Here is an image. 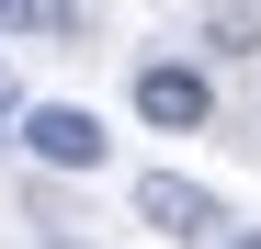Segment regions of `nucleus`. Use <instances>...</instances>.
I'll list each match as a JSON object with an SVG mask.
<instances>
[{
  "mask_svg": "<svg viewBox=\"0 0 261 249\" xmlns=\"http://www.w3.org/2000/svg\"><path fill=\"white\" fill-rule=\"evenodd\" d=\"M137 113L159 124V136H204V124H216V79L193 57H148L137 68Z\"/></svg>",
  "mask_w": 261,
  "mask_h": 249,
  "instance_id": "nucleus-1",
  "label": "nucleus"
},
{
  "mask_svg": "<svg viewBox=\"0 0 261 249\" xmlns=\"http://www.w3.org/2000/svg\"><path fill=\"white\" fill-rule=\"evenodd\" d=\"M23 147L46 159V170H102V113H80V102H23Z\"/></svg>",
  "mask_w": 261,
  "mask_h": 249,
  "instance_id": "nucleus-2",
  "label": "nucleus"
},
{
  "mask_svg": "<svg viewBox=\"0 0 261 249\" xmlns=\"http://www.w3.org/2000/svg\"><path fill=\"white\" fill-rule=\"evenodd\" d=\"M137 215H148L159 238H216V227H227V204H216L204 181H182V170H148V181H137Z\"/></svg>",
  "mask_w": 261,
  "mask_h": 249,
  "instance_id": "nucleus-3",
  "label": "nucleus"
},
{
  "mask_svg": "<svg viewBox=\"0 0 261 249\" xmlns=\"http://www.w3.org/2000/svg\"><path fill=\"white\" fill-rule=\"evenodd\" d=\"M193 34H204V57H261V0H204Z\"/></svg>",
  "mask_w": 261,
  "mask_h": 249,
  "instance_id": "nucleus-4",
  "label": "nucleus"
},
{
  "mask_svg": "<svg viewBox=\"0 0 261 249\" xmlns=\"http://www.w3.org/2000/svg\"><path fill=\"white\" fill-rule=\"evenodd\" d=\"M12 113H23V91H12V68H0V124H12Z\"/></svg>",
  "mask_w": 261,
  "mask_h": 249,
  "instance_id": "nucleus-5",
  "label": "nucleus"
},
{
  "mask_svg": "<svg viewBox=\"0 0 261 249\" xmlns=\"http://www.w3.org/2000/svg\"><path fill=\"white\" fill-rule=\"evenodd\" d=\"M227 249H261V227H250V238H227Z\"/></svg>",
  "mask_w": 261,
  "mask_h": 249,
  "instance_id": "nucleus-6",
  "label": "nucleus"
}]
</instances>
